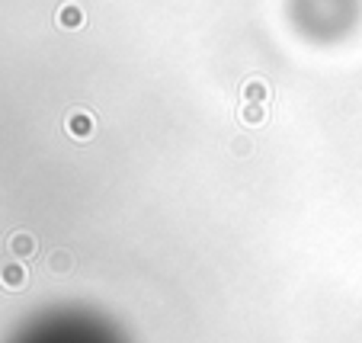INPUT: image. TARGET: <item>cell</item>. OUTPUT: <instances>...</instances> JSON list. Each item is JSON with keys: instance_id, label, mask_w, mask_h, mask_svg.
Here are the masks:
<instances>
[{"instance_id": "2", "label": "cell", "mask_w": 362, "mask_h": 343, "mask_svg": "<svg viewBox=\"0 0 362 343\" xmlns=\"http://www.w3.org/2000/svg\"><path fill=\"white\" fill-rule=\"evenodd\" d=\"M55 23H58L61 29H81V26L87 23V10H83L77 0H68V4H61V7H58Z\"/></svg>"}, {"instance_id": "3", "label": "cell", "mask_w": 362, "mask_h": 343, "mask_svg": "<svg viewBox=\"0 0 362 343\" xmlns=\"http://www.w3.org/2000/svg\"><path fill=\"white\" fill-rule=\"evenodd\" d=\"M241 97H244V103H270V97H272V90H270V84H266L263 77H250V80H244V87H241Z\"/></svg>"}, {"instance_id": "5", "label": "cell", "mask_w": 362, "mask_h": 343, "mask_svg": "<svg viewBox=\"0 0 362 343\" xmlns=\"http://www.w3.org/2000/svg\"><path fill=\"white\" fill-rule=\"evenodd\" d=\"M0 282H4L7 289H20V286L26 282V270L16 267V263H10V267L0 270Z\"/></svg>"}, {"instance_id": "1", "label": "cell", "mask_w": 362, "mask_h": 343, "mask_svg": "<svg viewBox=\"0 0 362 343\" xmlns=\"http://www.w3.org/2000/svg\"><path fill=\"white\" fill-rule=\"evenodd\" d=\"M64 129H68L71 138L87 141V138H93V132H97V115H93L90 109L74 106V109H68V115H64Z\"/></svg>"}, {"instance_id": "4", "label": "cell", "mask_w": 362, "mask_h": 343, "mask_svg": "<svg viewBox=\"0 0 362 343\" xmlns=\"http://www.w3.org/2000/svg\"><path fill=\"white\" fill-rule=\"evenodd\" d=\"M266 115H270V113H266L263 103H244L241 113H237V119H241L244 125H263Z\"/></svg>"}, {"instance_id": "6", "label": "cell", "mask_w": 362, "mask_h": 343, "mask_svg": "<svg viewBox=\"0 0 362 343\" xmlns=\"http://www.w3.org/2000/svg\"><path fill=\"white\" fill-rule=\"evenodd\" d=\"M10 247H13V253H20V257H29V253L36 251V241H32L29 234H13Z\"/></svg>"}]
</instances>
